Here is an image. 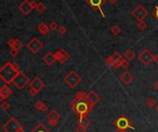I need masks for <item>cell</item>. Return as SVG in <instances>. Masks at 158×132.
Returning a JSON list of instances; mask_svg holds the SVG:
<instances>
[{
  "label": "cell",
  "instance_id": "obj_13",
  "mask_svg": "<svg viewBox=\"0 0 158 132\" xmlns=\"http://www.w3.org/2000/svg\"><path fill=\"white\" fill-rule=\"evenodd\" d=\"M55 56L57 58V61H58L61 65L65 64L67 61L69 59V55L67 53L64 49H59L55 53Z\"/></svg>",
  "mask_w": 158,
  "mask_h": 132
},
{
  "label": "cell",
  "instance_id": "obj_12",
  "mask_svg": "<svg viewBox=\"0 0 158 132\" xmlns=\"http://www.w3.org/2000/svg\"><path fill=\"white\" fill-rule=\"evenodd\" d=\"M46 118L47 120L49 121L50 123V125L52 126V127H56L57 125V123L59 121V118H60V115H59V114L57 113V112L53 109V110H51L48 114H47L46 115Z\"/></svg>",
  "mask_w": 158,
  "mask_h": 132
},
{
  "label": "cell",
  "instance_id": "obj_16",
  "mask_svg": "<svg viewBox=\"0 0 158 132\" xmlns=\"http://www.w3.org/2000/svg\"><path fill=\"white\" fill-rule=\"evenodd\" d=\"M19 10L21 11L23 15H29L31 11L33 10V7L31 6L30 1L24 0L23 2H21L19 6Z\"/></svg>",
  "mask_w": 158,
  "mask_h": 132
},
{
  "label": "cell",
  "instance_id": "obj_5",
  "mask_svg": "<svg viewBox=\"0 0 158 132\" xmlns=\"http://www.w3.org/2000/svg\"><path fill=\"white\" fill-rule=\"evenodd\" d=\"M81 80H82L81 77L79 75L78 73L75 72L74 70L69 71L64 78L65 83L71 89H74L78 84H80L81 82Z\"/></svg>",
  "mask_w": 158,
  "mask_h": 132
},
{
  "label": "cell",
  "instance_id": "obj_31",
  "mask_svg": "<svg viewBox=\"0 0 158 132\" xmlns=\"http://www.w3.org/2000/svg\"><path fill=\"white\" fill-rule=\"evenodd\" d=\"M9 107H10V104L7 103V102H2L1 103V108H2L3 110L7 111Z\"/></svg>",
  "mask_w": 158,
  "mask_h": 132
},
{
  "label": "cell",
  "instance_id": "obj_11",
  "mask_svg": "<svg viewBox=\"0 0 158 132\" xmlns=\"http://www.w3.org/2000/svg\"><path fill=\"white\" fill-rule=\"evenodd\" d=\"M85 100H86V102L88 103L90 107L93 109V107H94L98 103L100 102V96L96 92L91 91L88 94H86Z\"/></svg>",
  "mask_w": 158,
  "mask_h": 132
},
{
  "label": "cell",
  "instance_id": "obj_8",
  "mask_svg": "<svg viewBox=\"0 0 158 132\" xmlns=\"http://www.w3.org/2000/svg\"><path fill=\"white\" fill-rule=\"evenodd\" d=\"M138 59H139L141 63H143L144 66H148L149 64H151L153 61H155V56H153L149 49H144L139 54Z\"/></svg>",
  "mask_w": 158,
  "mask_h": 132
},
{
  "label": "cell",
  "instance_id": "obj_28",
  "mask_svg": "<svg viewBox=\"0 0 158 132\" xmlns=\"http://www.w3.org/2000/svg\"><path fill=\"white\" fill-rule=\"evenodd\" d=\"M145 103H146V105H147L149 108H152L155 105V103H156V101L153 98V97H149V98L145 101Z\"/></svg>",
  "mask_w": 158,
  "mask_h": 132
},
{
  "label": "cell",
  "instance_id": "obj_29",
  "mask_svg": "<svg viewBox=\"0 0 158 132\" xmlns=\"http://www.w3.org/2000/svg\"><path fill=\"white\" fill-rule=\"evenodd\" d=\"M45 9H46V7H45V4H43V2L38 3V6H37L36 10L38 11L39 13H43V11L45 10Z\"/></svg>",
  "mask_w": 158,
  "mask_h": 132
},
{
  "label": "cell",
  "instance_id": "obj_2",
  "mask_svg": "<svg viewBox=\"0 0 158 132\" xmlns=\"http://www.w3.org/2000/svg\"><path fill=\"white\" fill-rule=\"evenodd\" d=\"M114 126L116 127V132H126V130H128L129 129H133V126H131L129 119L128 118V116L122 114L116 119Z\"/></svg>",
  "mask_w": 158,
  "mask_h": 132
},
{
  "label": "cell",
  "instance_id": "obj_24",
  "mask_svg": "<svg viewBox=\"0 0 158 132\" xmlns=\"http://www.w3.org/2000/svg\"><path fill=\"white\" fill-rule=\"evenodd\" d=\"M85 96H86V94L84 92H79L76 94V95H75L74 97V99L72 101V103L71 104H74V103H76L78 102H80V101L81 100H83L85 98Z\"/></svg>",
  "mask_w": 158,
  "mask_h": 132
},
{
  "label": "cell",
  "instance_id": "obj_14",
  "mask_svg": "<svg viewBox=\"0 0 158 132\" xmlns=\"http://www.w3.org/2000/svg\"><path fill=\"white\" fill-rule=\"evenodd\" d=\"M111 60H112V67L114 68H121V65L123 63L124 58L119 54L116 52L111 56Z\"/></svg>",
  "mask_w": 158,
  "mask_h": 132
},
{
  "label": "cell",
  "instance_id": "obj_20",
  "mask_svg": "<svg viewBox=\"0 0 158 132\" xmlns=\"http://www.w3.org/2000/svg\"><path fill=\"white\" fill-rule=\"evenodd\" d=\"M7 44L11 48V49H17L19 50L22 48V42H21L19 39H10V40L7 42Z\"/></svg>",
  "mask_w": 158,
  "mask_h": 132
},
{
  "label": "cell",
  "instance_id": "obj_7",
  "mask_svg": "<svg viewBox=\"0 0 158 132\" xmlns=\"http://www.w3.org/2000/svg\"><path fill=\"white\" fill-rule=\"evenodd\" d=\"M30 90L29 92L31 95L34 96L35 94H37L42 89L45 88V82L40 79L39 77H35L30 82Z\"/></svg>",
  "mask_w": 158,
  "mask_h": 132
},
{
  "label": "cell",
  "instance_id": "obj_41",
  "mask_svg": "<svg viewBox=\"0 0 158 132\" xmlns=\"http://www.w3.org/2000/svg\"><path fill=\"white\" fill-rule=\"evenodd\" d=\"M109 2L111 4H116L117 2V0H109Z\"/></svg>",
  "mask_w": 158,
  "mask_h": 132
},
{
  "label": "cell",
  "instance_id": "obj_9",
  "mask_svg": "<svg viewBox=\"0 0 158 132\" xmlns=\"http://www.w3.org/2000/svg\"><path fill=\"white\" fill-rule=\"evenodd\" d=\"M27 48H28L31 53L37 54L43 48V44L37 37H33L30 42H28V44H27Z\"/></svg>",
  "mask_w": 158,
  "mask_h": 132
},
{
  "label": "cell",
  "instance_id": "obj_22",
  "mask_svg": "<svg viewBox=\"0 0 158 132\" xmlns=\"http://www.w3.org/2000/svg\"><path fill=\"white\" fill-rule=\"evenodd\" d=\"M37 30L41 34H43V35H45V34H47L51 31L50 28H49V26L47 24H45V22H41L40 24L38 25Z\"/></svg>",
  "mask_w": 158,
  "mask_h": 132
},
{
  "label": "cell",
  "instance_id": "obj_35",
  "mask_svg": "<svg viewBox=\"0 0 158 132\" xmlns=\"http://www.w3.org/2000/svg\"><path fill=\"white\" fill-rule=\"evenodd\" d=\"M58 33L59 34H61V35H63V34H65L67 33V29L65 28L64 26H60L58 28Z\"/></svg>",
  "mask_w": 158,
  "mask_h": 132
},
{
  "label": "cell",
  "instance_id": "obj_17",
  "mask_svg": "<svg viewBox=\"0 0 158 132\" xmlns=\"http://www.w3.org/2000/svg\"><path fill=\"white\" fill-rule=\"evenodd\" d=\"M11 94H12L11 89L7 86V84L2 85L1 89H0V99H1V102H3L4 100L7 99Z\"/></svg>",
  "mask_w": 158,
  "mask_h": 132
},
{
  "label": "cell",
  "instance_id": "obj_26",
  "mask_svg": "<svg viewBox=\"0 0 158 132\" xmlns=\"http://www.w3.org/2000/svg\"><path fill=\"white\" fill-rule=\"evenodd\" d=\"M124 57H125V59H127L128 61L132 60L133 58L135 57V52H134L132 49H128L127 51L124 53Z\"/></svg>",
  "mask_w": 158,
  "mask_h": 132
},
{
  "label": "cell",
  "instance_id": "obj_19",
  "mask_svg": "<svg viewBox=\"0 0 158 132\" xmlns=\"http://www.w3.org/2000/svg\"><path fill=\"white\" fill-rule=\"evenodd\" d=\"M43 61L45 62L47 66L51 67V66L54 65L55 62L57 61V58H56V56H55V54H52L51 52H49L43 57Z\"/></svg>",
  "mask_w": 158,
  "mask_h": 132
},
{
  "label": "cell",
  "instance_id": "obj_4",
  "mask_svg": "<svg viewBox=\"0 0 158 132\" xmlns=\"http://www.w3.org/2000/svg\"><path fill=\"white\" fill-rule=\"evenodd\" d=\"M71 109L77 115H79L80 116H82V115H88L89 112L92 110V108L90 107V105L88 104V103L86 102V100L84 98L83 100L80 101V102L71 104Z\"/></svg>",
  "mask_w": 158,
  "mask_h": 132
},
{
  "label": "cell",
  "instance_id": "obj_37",
  "mask_svg": "<svg viewBox=\"0 0 158 132\" xmlns=\"http://www.w3.org/2000/svg\"><path fill=\"white\" fill-rule=\"evenodd\" d=\"M153 16L158 19V6L155 7V9L153 11Z\"/></svg>",
  "mask_w": 158,
  "mask_h": 132
},
{
  "label": "cell",
  "instance_id": "obj_36",
  "mask_svg": "<svg viewBox=\"0 0 158 132\" xmlns=\"http://www.w3.org/2000/svg\"><path fill=\"white\" fill-rule=\"evenodd\" d=\"M129 61H128L127 59H124L123 63H122V65H121V68H124V69H126V68H129Z\"/></svg>",
  "mask_w": 158,
  "mask_h": 132
},
{
  "label": "cell",
  "instance_id": "obj_3",
  "mask_svg": "<svg viewBox=\"0 0 158 132\" xmlns=\"http://www.w3.org/2000/svg\"><path fill=\"white\" fill-rule=\"evenodd\" d=\"M5 132H23L24 129L21 123L15 117H10L2 127Z\"/></svg>",
  "mask_w": 158,
  "mask_h": 132
},
{
  "label": "cell",
  "instance_id": "obj_30",
  "mask_svg": "<svg viewBox=\"0 0 158 132\" xmlns=\"http://www.w3.org/2000/svg\"><path fill=\"white\" fill-rule=\"evenodd\" d=\"M137 28L139 30H141V31H143V30H145L146 28H147V24H146L143 21H139L137 23Z\"/></svg>",
  "mask_w": 158,
  "mask_h": 132
},
{
  "label": "cell",
  "instance_id": "obj_27",
  "mask_svg": "<svg viewBox=\"0 0 158 132\" xmlns=\"http://www.w3.org/2000/svg\"><path fill=\"white\" fill-rule=\"evenodd\" d=\"M120 33H121V28L118 25H114L111 28V33L113 35L117 36V35H119Z\"/></svg>",
  "mask_w": 158,
  "mask_h": 132
},
{
  "label": "cell",
  "instance_id": "obj_43",
  "mask_svg": "<svg viewBox=\"0 0 158 132\" xmlns=\"http://www.w3.org/2000/svg\"><path fill=\"white\" fill-rule=\"evenodd\" d=\"M155 110H156V112H157V113H158V104H157V105H156V107H155Z\"/></svg>",
  "mask_w": 158,
  "mask_h": 132
},
{
  "label": "cell",
  "instance_id": "obj_25",
  "mask_svg": "<svg viewBox=\"0 0 158 132\" xmlns=\"http://www.w3.org/2000/svg\"><path fill=\"white\" fill-rule=\"evenodd\" d=\"M34 106H35V108H36V109H38L39 111H41V112H45V111H47V105H46L45 103L41 102V101H37V102L35 103Z\"/></svg>",
  "mask_w": 158,
  "mask_h": 132
},
{
  "label": "cell",
  "instance_id": "obj_42",
  "mask_svg": "<svg viewBox=\"0 0 158 132\" xmlns=\"http://www.w3.org/2000/svg\"><path fill=\"white\" fill-rule=\"evenodd\" d=\"M155 61H156V63L158 64V54L155 56Z\"/></svg>",
  "mask_w": 158,
  "mask_h": 132
},
{
  "label": "cell",
  "instance_id": "obj_1",
  "mask_svg": "<svg viewBox=\"0 0 158 132\" xmlns=\"http://www.w3.org/2000/svg\"><path fill=\"white\" fill-rule=\"evenodd\" d=\"M19 68L17 64L11 63V62H6L5 65L0 68V78L6 84L13 83L15 78L19 74Z\"/></svg>",
  "mask_w": 158,
  "mask_h": 132
},
{
  "label": "cell",
  "instance_id": "obj_18",
  "mask_svg": "<svg viewBox=\"0 0 158 132\" xmlns=\"http://www.w3.org/2000/svg\"><path fill=\"white\" fill-rule=\"evenodd\" d=\"M119 80L123 82L125 85H129V83H131L133 80H134V76L133 74H131L129 71L126 70L125 72H123L119 77Z\"/></svg>",
  "mask_w": 158,
  "mask_h": 132
},
{
  "label": "cell",
  "instance_id": "obj_38",
  "mask_svg": "<svg viewBox=\"0 0 158 132\" xmlns=\"http://www.w3.org/2000/svg\"><path fill=\"white\" fill-rule=\"evenodd\" d=\"M31 3V7H33V9H37V6H38V4L35 2V1H30Z\"/></svg>",
  "mask_w": 158,
  "mask_h": 132
},
{
  "label": "cell",
  "instance_id": "obj_23",
  "mask_svg": "<svg viewBox=\"0 0 158 132\" xmlns=\"http://www.w3.org/2000/svg\"><path fill=\"white\" fill-rule=\"evenodd\" d=\"M31 132H51L47 127L42 123H38L36 126H35L34 129L31 130Z\"/></svg>",
  "mask_w": 158,
  "mask_h": 132
},
{
  "label": "cell",
  "instance_id": "obj_15",
  "mask_svg": "<svg viewBox=\"0 0 158 132\" xmlns=\"http://www.w3.org/2000/svg\"><path fill=\"white\" fill-rule=\"evenodd\" d=\"M87 3L90 4V6L93 7V9H98L101 12V15L105 18V13L102 10V5L105 3V0H87Z\"/></svg>",
  "mask_w": 158,
  "mask_h": 132
},
{
  "label": "cell",
  "instance_id": "obj_21",
  "mask_svg": "<svg viewBox=\"0 0 158 132\" xmlns=\"http://www.w3.org/2000/svg\"><path fill=\"white\" fill-rule=\"evenodd\" d=\"M77 124L87 129V127H89L91 125V120L87 117V115H82V116H80V118H79V120L77 121Z\"/></svg>",
  "mask_w": 158,
  "mask_h": 132
},
{
  "label": "cell",
  "instance_id": "obj_6",
  "mask_svg": "<svg viewBox=\"0 0 158 132\" xmlns=\"http://www.w3.org/2000/svg\"><path fill=\"white\" fill-rule=\"evenodd\" d=\"M30 82L31 81H30V79L28 78V76H27L25 73H23L22 71H19L17 77L15 78L12 84L17 89H19V90H22V89H24L27 85L30 84Z\"/></svg>",
  "mask_w": 158,
  "mask_h": 132
},
{
  "label": "cell",
  "instance_id": "obj_32",
  "mask_svg": "<svg viewBox=\"0 0 158 132\" xmlns=\"http://www.w3.org/2000/svg\"><path fill=\"white\" fill-rule=\"evenodd\" d=\"M9 55H10V56H12V57H16V56L19 55V50H17V49H11L10 52H9Z\"/></svg>",
  "mask_w": 158,
  "mask_h": 132
},
{
  "label": "cell",
  "instance_id": "obj_34",
  "mask_svg": "<svg viewBox=\"0 0 158 132\" xmlns=\"http://www.w3.org/2000/svg\"><path fill=\"white\" fill-rule=\"evenodd\" d=\"M86 127H82L81 125H78L77 127H76V132H86Z\"/></svg>",
  "mask_w": 158,
  "mask_h": 132
},
{
  "label": "cell",
  "instance_id": "obj_39",
  "mask_svg": "<svg viewBox=\"0 0 158 132\" xmlns=\"http://www.w3.org/2000/svg\"><path fill=\"white\" fill-rule=\"evenodd\" d=\"M106 65L109 66V67H112V60H111V56H108L106 58Z\"/></svg>",
  "mask_w": 158,
  "mask_h": 132
},
{
  "label": "cell",
  "instance_id": "obj_10",
  "mask_svg": "<svg viewBox=\"0 0 158 132\" xmlns=\"http://www.w3.org/2000/svg\"><path fill=\"white\" fill-rule=\"evenodd\" d=\"M131 14L138 21H141L145 18H147L149 12L143 6H138L131 11Z\"/></svg>",
  "mask_w": 158,
  "mask_h": 132
},
{
  "label": "cell",
  "instance_id": "obj_40",
  "mask_svg": "<svg viewBox=\"0 0 158 132\" xmlns=\"http://www.w3.org/2000/svg\"><path fill=\"white\" fill-rule=\"evenodd\" d=\"M153 88H155V90H158V81H156V82L153 84Z\"/></svg>",
  "mask_w": 158,
  "mask_h": 132
},
{
  "label": "cell",
  "instance_id": "obj_33",
  "mask_svg": "<svg viewBox=\"0 0 158 132\" xmlns=\"http://www.w3.org/2000/svg\"><path fill=\"white\" fill-rule=\"evenodd\" d=\"M48 26H49V28H50L51 31H54V30H57V24L56 21L50 22V24H49Z\"/></svg>",
  "mask_w": 158,
  "mask_h": 132
}]
</instances>
